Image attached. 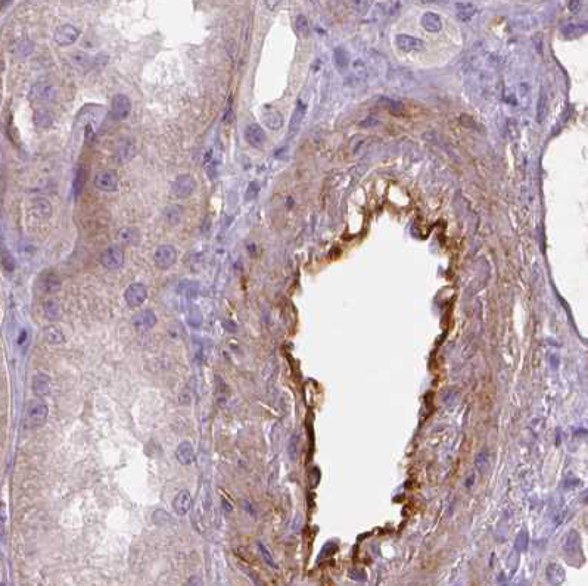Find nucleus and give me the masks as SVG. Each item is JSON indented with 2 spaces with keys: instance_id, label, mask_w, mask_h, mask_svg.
<instances>
[{
  "instance_id": "f257e3e1",
  "label": "nucleus",
  "mask_w": 588,
  "mask_h": 586,
  "mask_svg": "<svg viewBox=\"0 0 588 586\" xmlns=\"http://www.w3.org/2000/svg\"><path fill=\"white\" fill-rule=\"evenodd\" d=\"M49 417V407L42 401H32L27 408L25 421L28 427H42L47 421Z\"/></svg>"
},
{
  "instance_id": "f03ea898",
  "label": "nucleus",
  "mask_w": 588,
  "mask_h": 586,
  "mask_svg": "<svg viewBox=\"0 0 588 586\" xmlns=\"http://www.w3.org/2000/svg\"><path fill=\"white\" fill-rule=\"evenodd\" d=\"M131 108H133V105H131V100H130V97L128 96H125V94H115L114 97H112V102H111V115H112V118L114 120H117V121H124V120H127L128 117H130V114H131Z\"/></svg>"
},
{
  "instance_id": "7ed1b4c3",
  "label": "nucleus",
  "mask_w": 588,
  "mask_h": 586,
  "mask_svg": "<svg viewBox=\"0 0 588 586\" xmlns=\"http://www.w3.org/2000/svg\"><path fill=\"white\" fill-rule=\"evenodd\" d=\"M125 255L120 246H109L100 253V264L107 270H120L124 265Z\"/></svg>"
},
{
  "instance_id": "20e7f679",
  "label": "nucleus",
  "mask_w": 588,
  "mask_h": 586,
  "mask_svg": "<svg viewBox=\"0 0 588 586\" xmlns=\"http://www.w3.org/2000/svg\"><path fill=\"white\" fill-rule=\"evenodd\" d=\"M124 299L127 302V305H130L131 308H139L140 305L145 304V301L148 299V289L145 284L142 283H133L130 284L125 292H124Z\"/></svg>"
},
{
  "instance_id": "39448f33",
  "label": "nucleus",
  "mask_w": 588,
  "mask_h": 586,
  "mask_svg": "<svg viewBox=\"0 0 588 586\" xmlns=\"http://www.w3.org/2000/svg\"><path fill=\"white\" fill-rule=\"evenodd\" d=\"M195 189H196V181H195V178H193L192 175H189V174H182V175H179V177L174 180V183H172V193H174L177 198H180V199H186V198L192 196L193 192H195Z\"/></svg>"
},
{
  "instance_id": "423d86ee",
  "label": "nucleus",
  "mask_w": 588,
  "mask_h": 586,
  "mask_svg": "<svg viewBox=\"0 0 588 586\" xmlns=\"http://www.w3.org/2000/svg\"><path fill=\"white\" fill-rule=\"evenodd\" d=\"M177 260V250L171 245H162L155 250L154 261L159 270H168Z\"/></svg>"
},
{
  "instance_id": "0eeeda50",
  "label": "nucleus",
  "mask_w": 588,
  "mask_h": 586,
  "mask_svg": "<svg viewBox=\"0 0 588 586\" xmlns=\"http://www.w3.org/2000/svg\"><path fill=\"white\" fill-rule=\"evenodd\" d=\"M78 37H80V30L71 24L61 25L59 28H56L55 35H53L56 45H59V46H70V45L77 42Z\"/></svg>"
},
{
  "instance_id": "6e6552de",
  "label": "nucleus",
  "mask_w": 588,
  "mask_h": 586,
  "mask_svg": "<svg viewBox=\"0 0 588 586\" xmlns=\"http://www.w3.org/2000/svg\"><path fill=\"white\" fill-rule=\"evenodd\" d=\"M94 186L102 192H115L118 189V177L114 171H99L94 177Z\"/></svg>"
},
{
  "instance_id": "1a4fd4ad",
  "label": "nucleus",
  "mask_w": 588,
  "mask_h": 586,
  "mask_svg": "<svg viewBox=\"0 0 588 586\" xmlns=\"http://www.w3.org/2000/svg\"><path fill=\"white\" fill-rule=\"evenodd\" d=\"M245 139L249 146L255 149H261L267 141V136L260 124H249L245 128Z\"/></svg>"
},
{
  "instance_id": "9d476101",
  "label": "nucleus",
  "mask_w": 588,
  "mask_h": 586,
  "mask_svg": "<svg viewBox=\"0 0 588 586\" xmlns=\"http://www.w3.org/2000/svg\"><path fill=\"white\" fill-rule=\"evenodd\" d=\"M56 96V89L50 83H37L32 86L30 92V99L34 102H47Z\"/></svg>"
},
{
  "instance_id": "9b49d317",
  "label": "nucleus",
  "mask_w": 588,
  "mask_h": 586,
  "mask_svg": "<svg viewBox=\"0 0 588 586\" xmlns=\"http://www.w3.org/2000/svg\"><path fill=\"white\" fill-rule=\"evenodd\" d=\"M158 323V318H156V314H155L152 309H143L139 311L134 317H133V324L137 330H151L154 328Z\"/></svg>"
},
{
  "instance_id": "f8f14e48",
  "label": "nucleus",
  "mask_w": 588,
  "mask_h": 586,
  "mask_svg": "<svg viewBox=\"0 0 588 586\" xmlns=\"http://www.w3.org/2000/svg\"><path fill=\"white\" fill-rule=\"evenodd\" d=\"M395 45L402 52H419V50L425 49L423 40H420L418 37L407 35V34H398L395 37Z\"/></svg>"
},
{
  "instance_id": "ddd939ff",
  "label": "nucleus",
  "mask_w": 588,
  "mask_h": 586,
  "mask_svg": "<svg viewBox=\"0 0 588 586\" xmlns=\"http://www.w3.org/2000/svg\"><path fill=\"white\" fill-rule=\"evenodd\" d=\"M172 508L174 512L177 516H186L190 508H192V496L189 491H180L179 494L174 496V501H172Z\"/></svg>"
},
{
  "instance_id": "4468645a",
  "label": "nucleus",
  "mask_w": 588,
  "mask_h": 586,
  "mask_svg": "<svg viewBox=\"0 0 588 586\" xmlns=\"http://www.w3.org/2000/svg\"><path fill=\"white\" fill-rule=\"evenodd\" d=\"M61 278L58 277L55 273L49 271L42 274V277L39 278V287L40 290L45 293H55L61 289Z\"/></svg>"
},
{
  "instance_id": "2eb2a0df",
  "label": "nucleus",
  "mask_w": 588,
  "mask_h": 586,
  "mask_svg": "<svg viewBox=\"0 0 588 586\" xmlns=\"http://www.w3.org/2000/svg\"><path fill=\"white\" fill-rule=\"evenodd\" d=\"M52 390V380L45 373H37L32 377V392L37 396H46Z\"/></svg>"
},
{
  "instance_id": "dca6fc26",
  "label": "nucleus",
  "mask_w": 588,
  "mask_h": 586,
  "mask_svg": "<svg viewBox=\"0 0 588 586\" xmlns=\"http://www.w3.org/2000/svg\"><path fill=\"white\" fill-rule=\"evenodd\" d=\"M176 458L182 465H190L195 461V449L190 442L183 441L176 448Z\"/></svg>"
},
{
  "instance_id": "f3484780",
  "label": "nucleus",
  "mask_w": 588,
  "mask_h": 586,
  "mask_svg": "<svg viewBox=\"0 0 588 586\" xmlns=\"http://www.w3.org/2000/svg\"><path fill=\"white\" fill-rule=\"evenodd\" d=\"M31 211L32 214L40 218V219H49L52 214H53V208H52V203L45 199V198H37L34 199L31 203Z\"/></svg>"
},
{
  "instance_id": "a211bd4d",
  "label": "nucleus",
  "mask_w": 588,
  "mask_h": 586,
  "mask_svg": "<svg viewBox=\"0 0 588 586\" xmlns=\"http://www.w3.org/2000/svg\"><path fill=\"white\" fill-rule=\"evenodd\" d=\"M476 12H478V8L472 2H457L456 3V14L459 16V19H462L463 22L472 21L476 15Z\"/></svg>"
},
{
  "instance_id": "6ab92c4d",
  "label": "nucleus",
  "mask_w": 588,
  "mask_h": 586,
  "mask_svg": "<svg viewBox=\"0 0 588 586\" xmlns=\"http://www.w3.org/2000/svg\"><path fill=\"white\" fill-rule=\"evenodd\" d=\"M305 112H307V103H304L301 99L298 100L296 103V108H295L294 114L291 117V123H289V134H295L301 124L304 121V117H305Z\"/></svg>"
},
{
  "instance_id": "aec40b11",
  "label": "nucleus",
  "mask_w": 588,
  "mask_h": 586,
  "mask_svg": "<svg viewBox=\"0 0 588 586\" xmlns=\"http://www.w3.org/2000/svg\"><path fill=\"white\" fill-rule=\"evenodd\" d=\"M420 24L422 27L429 32H439L442 30V18L438 15V14H433V12H426L422 15L420 19Z\"/></svg>"
},
{
  "instance_id": "412c9836",
  "label": "nucleus",
  "mask_w": 588,
  "mask_h": 586,
  "mask_svg": "<svg viewBox=\"0 0 588 586\" xmlns=\"http://www.w3.org/2000/svg\"><path fill=\"white\" fill-rule=\"evenodd\" d=\"M545 574H547L548 583L553 586H560L563 582H565V579H566V574H565L563 567H562L560 564H556V563L548 564Z\"/></svg>"
},
{
  "instance_id": "4be33fe9",
  "label": "nucleus",
  "mask_w": 588,
  "mask_h": 586,
  "mask_svg": "<svg viewBox=\"0 0 588 586\" xmlns=\"http://www.w3.org/2000/svg\"><path fill=\"white\" fill-rule=\"evenodd\" d=\"M55 117L47 109H39L34 112V124L39 130H47L53 125Z\"/></svg>"
},
{
  "instance_id": "5701e85b",
  "label": "nucleus",
  "mask_w": 588,
  "mask_h": 586,
  "mask_svg": "<svg viewBox=\"0 0 588 586\" xmlns=\"http://www.w3.org/2000/svg\"><path fill=\"white\" fill-rule=\"evenodd\" d=\"M263 121L270 130H279L283 125V117L278 109H265L263 112Z\"/></svg>"
},
{
  "instance_id": "b1692460",
  "label": "nucleus",
  "mask_w": 588,
  "mask_h": 586,
  "mask_svg": "<svg viewBox=\"0 0 588 586\" xmlns=\"http://www.w3.org/2000/svg\"><path fill=\"white\" fill-rule=\"evenodd\" d=\"M177 292L185 298H198L199 292H201V287H199V283L195 280H183L179 283Z\"/></svg>"
},
{
  "instance_id": "393cba45",
  "label": "nucleus",
  "mask_w": 588,
  "mask_h": 586,
  "mask_svg": "<svg viewBox=\"0 0 588 586\" xmlns=\"http://www.w3.org/2000/svg\"><path fill=\"white\" fill-rule=\"evenodd\" d=\"M43 314L47 320L50 321H55V320H59L62 317V307L61 304L55 299H49L43 304Z\"/></svg>"
},
{
  "instance_id": "a878e982",
  "label": "nucleus",
  "mask_w": 588,
  "mask_h": 586,
  "mask_svg": "<svg viewBox=\"0 0 588 586\" xmlns=\"http://www.w3.org/2000/svg\"><path fill=\"white\" fill-rule=\"evenodd\" d=\"M43 338L49 345H61L65 342V336L62 330L56 325H47L43 330Z\"/></svg>"
},
{
  "instance_id": "bb28decb",
  "label": "nucleus",
  "mask_w": 588,
  "mask_h": 586,
  "mask_svg": "<svg viewBox=\"0 0 588 586\" xmlns=\"http://www.w3.org/2000/svg\"><path fill=\"white\" fill-rule=\"evenodd\" d=\"M118 237H120V242L124 245H136L139 242L140 233L134 227H123L118 232Z\"/></svg>"
},
{
  "instance_id": "cd10ccee",
  "label": "nucleus",
  "mask_w": 588,
  "mask_h": 586,
  "mask_svg": "<svg viewBox=\"0 0 588 586\" xmlns=\"http://www.w3.org/2000/svg\"><path fill=\"white\" fill-rule=\"evenodd\" d=\"M560 31H562V34L565 37H569V39L579 37V35L587 32V22H572V24H568V25L562 27Z\"/></svg>"
},
{
  "instance_id": "c85d7f7f",
  "label": "nucleus",
  "mask_w": 588,
  "mask_h": 586,
  "mask_svg": "<svg viewBox=\"0 0 588 586\" xmlns=\"http://www.w3.org/2000/svg\"><path fill=\"white\" fill-rule=\"evenodd\" d=\"M136 152H137V146L133 139H124L120 149H118V155L121 156L123 161H130L131 158H134Z\"/></svg>"
},
{
  "instance_id": "c756f323",
  "label": "nucleus",
  "mask_w": 588,
  "mask_h": 586,
  "mask_svg": "<svg viewBox=\"0 0 588 586\" xmlns=\"http://www.w3.org/2000/svg\"><path fill=\"white\" fill-rule=\"evenodd\" d=\"M579 546H581V538H579V535H578L575 530H572V532L566 536V539H565L563 550H565L566 554L572 556V554H576V553H578Z\"/></svg>"
},
{
  "instance_id": "7c9ffc66",
  "label": "nucleus",
  "mask_w": 588,
  "mask_h": 586,
  "mask_svg": "<svg viewBox=\"0 0 588 586\" xmlns=\"http://www.w3.org/2000/svg\"><path fill=\"white\" fill-rule=\"evenodd\" d=\"M87 181V171L84 168H78L77 174L74 177V181H73V193H74V198H78L86 186Z\"/></svg>"
},
{
  "instance_id": "2f4dec72",
  "label": "nucleus",
  "mask_w": 588,
  "mask_h": 586,
  "mask_svg": "<svg viewBox=\"0 0 588 586\" xmlns=\"http://www.w3.org/2000/svg\"><path fill=\"white\" fill-rule=\"evenodd\" d=\"M164 218L167 219V223L174 226V224H179V221L182 219V208L177 206V205H171L167 206L164 209Z\"/></svg>"
},
{
  "instance_id": "473e14b6",
  "label": "nucleus",
  "mask_w": 588,
  "mask_h": 586,
  "mask_svg": "<svg viewBox=\"0 0 588 586\" xmlns=\"http://www.w3.org/2000/svg\"><path fill=\"white\" fill-rule=\"evenodd\" d=\"M295 31L299 37H307L309 34L308 18L304 15H298L295 18Z\"/></svg>"
},
{
  "instance_id": "72a5a7b5",
  "label": "nucleus",
  "mask_w": 588,
  "mask_h": 586,
  "mask_svg": "<svg viewBox=\"0 0 588 586\" xmlns=\"http://www.w3.org/2000/svg\"><path fill=\"white\" fill-rule=\"evenodd\" d=\"M333 55H335V63H336V66L339 68L340 71H342V69H347L348 63H350V58H348L347 50H345L342 46L336 47L335 52H333Z\"/></svg>"
},
{
  "instance_id": "f704fd0d",
  "label": "nucleus",
  "mask_w": 588,
  "mask_h": 586,
  "mask_svg": "<svg viewBox=\"0 0 588 586\" xmlns=\"http://www.w3.org/2000/svg\"><path fill=\"white\" fill-rule=\"evenodd\" d=\"M257 548H258V551H260V556H261V558H263L264 561H265V564H268L271 569H278V563H276V560H274L273 554L268 551V548H267L264 543H261V542H258V543H257Z\"/></svg>"
},
{
  "instance_id": "c9c22d12",
  "label": "nucleus",
  "mask_w": 588,
  "mask_h": 586,
  "mask_svg": "<svg viewBox=\"0 0 588 586\" xmlns=\"http://www.w3.org/2000/svg\"><path fill=\"white\" fill-rule=\"evenodd\" d=\"M187 323H189V325L195 327V328L201 327L202 323H203V317H202L201 311L198 308H195V307L190 309L189 314H187Z\"/></svg>"
},
{
  "instance_id": "e433bc0d",
  "label": "nucleus",
  "mask_w": 588,
  "mask_h": 586,
  "mask_svg": "<svg viewBox=\"0 0 588 586\" xmlns=\"http://www.w3.org/2000/svg\"><path fill=\"white\" fill-rule=\"evenodd\" d=\"M71 62H73V65L77 68V69H84V68H87L89 66V63H90V59H89V56L87 55H84V53H76V55H73L71 56Z\"/></svg>"
},
{
  "instance_id": "4c0bfd02",
  "label": "nucleus",
  "mask_w": 588,
  "mask_h": 586,
  "mask_svg": "<svg viewBox=\"0 0 588 586\" xmlns=\"http://www.w3.org/2000/svg\"><path fill=\"white\" fill-rule=\"evenodd\" d=\"M34 49V45L28 40H22L15 46V53L18 56H28Z\"/></svg>"
},
{
  "instance_id": "58836bf2",
  "label": "nucleus",
  "mask_w": 588,
  "mask_h": 586,
  "mask_svg": "<svg viewBox=\"0 0 588 586\" xmlns=\"http://www.w3.org/2000/svg\"><path fill=\"white\" fill-rule=\"evenodd\" d=\"M2 265H3V268L6 270V271H14L16 267V263L15 260H14V257L8 252V250H3L2 252Z\"/></svg>"
},
{
  "instance_id": "ea45409f",
  "label": "nucleus",
  "mask_w": 588,
  "mask_h": 586,
  "mask_svg": "<svg viewBox=\"0 0 588 586\" xmlns=\"http://www.w3.org/2000/svg\"><path fill=\"white\" fill-rule=\"evenodd\" d=\"M260 193V185L257 181H251L247 187V192H245V198L247 201H252L257 198V195Z\"/></svg>"
},
{
  "instance_id": "a19ab883",
  "label": "nucleus",
  "mask_w": 588,
  "mask_h": 586,
  "mask_svg": "<svg viewBox=\"0 0 588 586\" xmlns=\"http://www.w3.org/2000/svg\"><path fill=\"white\" fill-rule=\"evenodd\" d=\"M487 464H488V454L485 451H480L479 454L476 455V460H475V465L479 471H485L487 468Z\"/></svg>"
},
{
  "instance_id": "79ce46f5",
  "label": "nucleus",
  "mask_w": 588,
  "mask_h": 586,
  "mask_svg": "<svg viewBox=\"0 0 588 586\" xmlns=\"http://www.w3.org/2000/svg\"><path fill=\"white\" fill-rule=\"evenodd\" d=\"M545 105H547V97L544 93H541L538 99V111H537V117L540 123H542V120L545 118Z\"/></svg>"
},
{
  "instance_id": "37998d69",
  "label": "nucleus",
  "mask_w": 588,
  "mask_h": 586,
  "mask_svg": "<svg viewBox=\"0 0 588 586\" xmlns=\"http://www.w3.org/2000/svg\"><path fill=\"white\" fill-rule=\"evenodd\" d=\"M585 6V3L584 2H569L568 3V8H569V11L572 12V14H579L581 12V9Z\"/></svg>"
},
{
  "instance_id": "c03bdc74",
  "label": "nucleus",
  "mask_w": 588,
  "mask_h": 586,
  "mask_svg": "<svg viewBox=\"0 0 588 586\" xmlns=\"http://www.w3.org/2000/svg\"><path fill=\"white\" fill-rule=\"evenodd\" d=\"M233 109H232V99L229 100V105H227V109H226V114H224V118H223V123L224 124H230L233 121Z\"/></svg>"
},
{
  "instance_id": "a18cd8bd",
  "label": "nucleus",
  "mask_w": 588,
  "mask_h": 586,
  "mask_svg": "<svg viewBox=\"0 0 588 586\" xmlns=\"http://www.w3.org/2000/svg\"><path fill=\"white\" fill-rule=\"evenodd\" d=\"M526 542H528V535H526L525 532H522V539L517 538V540H516V548H517V551H524V550H525Z\"/></svg>"
},
{
  "instance_id": "49530a36",
  "label": "nucleus",
  "mask_w": 588,
  "mask_h": 586,
  "mask_svg": "<svg viewBox=\"0 0 588 586\" xmlns=\"http://www.w3.org/2000/svg\"><path fill=\"white\" fill-rule=\"evenodd\" d=\"M296 442H298L296 436H292V441H291V444H289V455H291L292 461L296 460Z\"/></svg>"
},
{
  "instance_id": "de8ad7c7",
  "label": "nucleus",
  "mask_w": 588,
  "mask_h": 586,
  "mask_svg": "<svg viewBox=\"0 0 588 586\" xmlns=\"http://www.w3.org/2000/svg\"><path fill=\"white\" fill-rule=\"evenodd\" d=\"M186 586H203V582H202V579L199 576H192V577L186 582Z\"/></svg>"
},
{
  "instance_id": "09e8293b",
  "label": "nucleus",
  "mask_w": 588,
  "mask_h": 586,
  "mask_svg": "<svg viewBox=\"0 0 588 586\" xmlns=\"http://www.w3.org/2000/svg\"><path fill=\"white\" fill-rule=\"evenodd\" d=\"M6 520V507L3 502H0V522H5Z\"/></svg>"
},
{
  "instance_id": "8fccbe9b",
  "label": "nucleus",
  "mask_w": 588,
  "mask_h": 586,
  "mask_svg": "<svg viewBox=\"0 0 588 586\" xmlns=\"http://www.w3.org/2000/svg\"><path fill=\"white\" fill-rule=\"evenodd\" d=\"M25 338H27V332H22V335L19 336V340H18V342H19V345L25 342Z\"/></svg>"
},
{
  "instance_id": "3c124183",
  "label": "nucleus",
  "mask_w": 588,
  "mask_h": 586,
  "mask_svg": "<svg viewBox=\"0 0 588 586\" xmlns=\"http://www.w3.org/2000/svg\"><path fill=\"white\" fill-rule=\"evenodd\" d=\"M264 5H265V6H270V8H274V6H278L279 2H265Z\"/></svg>"
},
{
  "instance_id": "603ef678",
  "label": "nucleus",
  "mask_w": 588,
  "mask_h": 586,
  "mask_svg": "<svg viewBox=\"0 0 588 586\" xmlns=\"http://www.w3.org/2000/svg\"><path fill=\"white\" fill-rule=\"evenodd\" d=\"M0 586H6V585H5V583H2V585H0Z\"/></svg>"
}]
</instances>
